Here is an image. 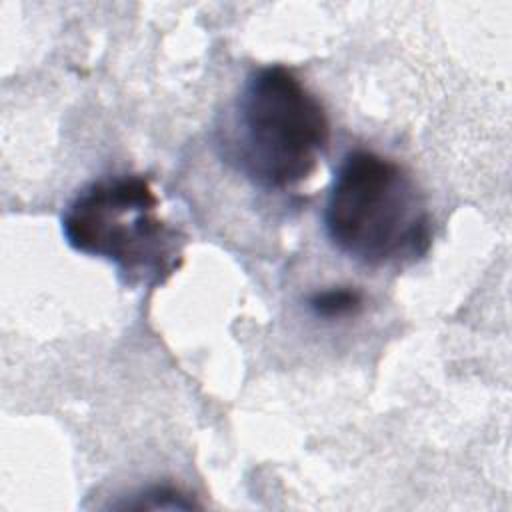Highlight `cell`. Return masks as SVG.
<instances>
[{"mask_svg":"<svg viewBox=\"0 0 512 512\" xmlns=\"http://www.w3.org/2000/svg\"><path fill=\"white\" fill-rule=\"evenodd\" d=\"M328 144L324 104L282 64L250 70L216 128L220 158L262 190L308 180Z\"/></svg>","mask_w":512,"mask_h":512,"instance_id":"cell-1","label":"cell"},{"mask_svg":"<svg viewBox=\"0 0 512 512\" xmlns=\"http://www.w3.org/2000/svg\"><path fill=\"white\" fill-rule=\"evenodd\" d=\"M66 244L114 266L126 288H158L184 264L186 236L160 214L142 174H108L84 184L64 206Z\"/></svg>","mask_w":512,"mask_h":512,"instance_id":"cell-3","label":"cell"},{"mask_svg":"<svg viewBox=\"0 0 512 512\" xmlns=\"http://www.w3.org/2000/svg\"><path fill=\"white\" fill-rule=\"evenodd\" d=\"M330 244L368 268L408 266L432 248V214L412 174L374 150L338 164L322 212Z\"/></svg>","mask_w":512,"mask_h":512,"instance_id":"cell-2","label":"cell"},{"mask_svg":"<svg viewBox=\"0 0 512 512\" xmlns=\"http://www.w3.org/2000/svg\"><path fill=\"white\" fill-rule=\"evenodd\" d=\"M308 310L322 320H342L364 310V292L354 286H330L306 298Z\"/></svg>","mask_w":512,"mask_h":512,"instance_id":"cell-4","label":"cell"}]
</instances>
